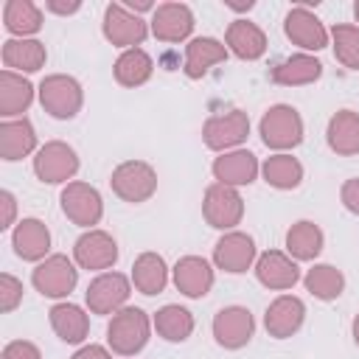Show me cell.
Instances as JSON below:
<instances>
[{
    "mask_svg": "<svg viewBox=\"0 0 359 359\" xmlns=\"http://www.w3.org/2000/svg\"><path fill=\"white\" fill-rule=\"evenodd\" d=\"M50 328L56 331V337L67 345H79L84 342L87 331H90V317L84 314L81 306L76 303H56L50 311Z\"/></svg>",
    "mask_w": 359,
    "mask_h": 359,
    "instance_id": "484cf974",
    "label": "cell"
},
{
    "mask_svg": "<svg viewBox=\"0 0 359 359\" xmlns=\"http://www.w3.org/2000/svg\"><path fill=\"white\" fill-rule=\"evenodd\" d=\"M255 278L266 286V289H292L300 280V266L294 264L292 255L280 252V250H266L258 261H255Z\"/></svg>",
    "mask_w": 359,
    "mask_h": 359,
    "instance_id": "2e32d148",
    "label": "cell"
},
{
    "mask_svg": "<svg viewBox=\"0 0 359 359\" xmlns=\"http://www.w3.org/2000/svg\"><path fill=\"white\" fill-rule=\"evenodd\" d=\"M14 252L22 261H42L50 250V233L39 219H22L11 233Z\"/></svg>",
    "mask_w": 359,
    "mask_h": 359,
    "instance_id": "7402d4cb",
    "label": "cell"
},
{
    "mask_svg": "<svg viewBox=\"0 0 359 359\" xmlns=\"http://www.w3.org/2000/svg\"><path fill=\"white\" fill-rule=\"evenodd\" d=\"M76 280H79V269L67 255H59V252L39 261L36 269L31 272L34 289L45 297H67L76 289Z\"/></svg>",
    "mask_w": 359,
    "mask_h": 359,
    "instance_id": "8992f818",
    "label": "cell"
},
{
    "mask_svg": "<svg viewBox=\"0 0 359 359\" xmlns=\"http://www.w3.org/2000/svg\"><path fill=\"white\" fill-rule=\"evenodd\" d=\"M48 53L39 39H6L3 42V65L6 70L36 73L45 65Z\"/></svg>",
    "mask_w": 359,
    "mask_h": 359,
    "instance_id": "f1b7e54d",
    "label": "cell"
},
{
    "mask_svg": "<svg viewBox=\"0 0 359 359\" xmlns=\"http://www.w3.org/2000/svg\"><path fill=\"white\" fill-rule=\"evenodd\" d=\"M79 0H73V3H59V0H48L45 3V8L48 11H53V14H73V11H79Z\"/></svg>",
    "mask_w": 359,
    "mask_h": 359,
    "instance_id": "7bdbcfd3",
    "label": "cell"
},
{
    "mask_svg": "<svg viewBox=\"0 0 359 359\" xmlns=\"http://www.w3.org/2000/svg\"><path fill=\"white\" fill-rule=\"evenodd\" d=\"M112 73H115V81L118 84H123V87H140V84H146L151 79L154 62H151V56L143 48H129V50H123L115 59Z\"/></svg>",
    "mask_w": 359,
    "mask_h": 359,
    "instance_id": "4dcf8cb0",
    "label": "cell"
},
{
    "mask_svg": "<svg viewBox=\"0 0 359 359\" xmlns=\"http://www.w3.org/2000/svg\"><path fill=\"white\" fill-rule=\"evenodd\" d=\"M283 31H286V36H289L294 45H300L303 50H323V48L328 45L325 25H323L306 6H294V8L286 14Z\"/></svg>",
    "mask_w": 359,
    "mask_h": 359,
    "instance_id": "ac0fdd59",
    "label": "cell"
},
{
    "mask_svg": "<svg viewBox=\"0 0 359 359\" xmlns=\"http://www.w3.org/2000/svg\"><path fill=\"white\" fill-rule=\"evenodd\" d=\"M224 48L238 59L255 62L266 53V34L250 20H233L224 34Z\"/></svg>",
    "mask_w": 359,
    "mask_h": 359,
    "instance_id": "ffe728a7",
    "label": "cell"
},
{
    "mask_svg": "<svg viewBox=\"0 0 359 359\" xmlns=\"http://www.w3.org/2000/svg\"><path fill=\"white\" fill-rule=\"evenodd\" d=\"M286 252L294 261H314L323 252V230L309 219L292 224L286 233Z\"/></svg>",
    "mask_w": 359,
    "mask_h": 359,
    "instance_id": "1f68e13d",
    "label": "cell"
},
{
    "mask_svg": "<svg viewBox=\"0 0 359 359\" xmlns=\"http://www.w3.org/2000/svg\"><path fill=\"white\" fill-rule=\"evenodd\" d=\"M261 174H264V180H266V185H272V188H278V191H292V188H297L300 180H303V165H300L297 157L280 151V154H272V157L264 160Z\"/></svg>",
    "mask_w": 359,
    "mask_h": 359,
    "instance_id": "d6a6232c",
    "label": "cell"
},
{
    "mask_svg": "<svg viewBox=\"0 0 359 359\" xmlns=\"http://www.w3.org/2000/svg\"><path fill=\"white\" fill-rule=\"evenodd\" d=\"M353 342L359 345V314L353 317Z\"/></svg>",
    "mask_w": 359,
    "mask_h": 359,
    "instance_id": "ee69618b",
    "label": "cell"
},
{
    "mask_svg": "<svg viewBox=\"0 0 359 359\" xmlns=\"http://www.w3.org/2000/svg\"><path fill=\"white\" fill-rule=\"evenodd\" d=\"M154 328L168 342H185L194 331V314L177 303H168L154 314Z\"/></svg>",
    "mask_w": 359,
    "mask_h": 359,
    "instance_id": "e575fe53",
    "label": "cell"
},
{
    "mask_svg": "<svg viewBox=\"0 0 359 359\" xmlns=\"http://www.w3.org/2000/svg\"><path fill=\"white\" fill-rule=\"evenodd\" d=\"M325 140H328L331 151H337L342 157L359 154V112L339 109L337 115H331L328 129H325Z\"/></svg>",
    "mask_w": 359,
    "mask_h": 359,
    "instance_id": "4316f807",
    "label": "cell"
},
{
    "mask_svg": "<svg viewBox=\"0 0 359 359\" xmlns=\"http://www.w3.org/2000/svg\"><path fill=\"white\" fill-rule=\"evenodd\" d=\"M132 283L143 294H160L168 283V266L157 252H140L132 264Z\"/></svg>",
    "mask_w": 359,
    "mask_h": 359,
    "instance_id": "f546056e",
    "label": "cell"
},
{
    "mask_svg": "<svg viewBox=\"0 0 359 359\" xmlns=\"http://www.w3.org/2000/svg\"><path fill=\"white\" fill-rule=\"evenodd\" d=\"M149 331H151V323H149L146 311L137 306H123L121 311L112 314V320L107 325V342H109L112 353L135 356L146 348Z\"/></svg>",
    "mask_w": 359,
    "mask_h": 359,
    "instance_id": "6da1fadb",
    "label": "cell"
},
{
    "mask_svg": "<svg viewBox=\"0 0 359 359\" xmlns=\"http://www.w3.org/2000/svg\"><path fill=\"white\" fill-rule=\"evenodd\" d=\"M70 359H112V353L104 348V345H84V348H79Z\"/></svg>",
    "mask_w": 359,
    "mask_h": 359,
    "instance_id": "b9f144b4",
    "label": "cell"
},
{
    "mask_svg": "<svg viewBox=\"0 0 359 359\" xmlns=\"http://www.w3.org/2000/svg\"><path fill=\"white\" fill-rule=\"evenodd\" d=\"M0 205H3V222L0 227H11L14 224V210H17V202H14V194L11 191H0Z\"/></svg>",
    "mask_w": 359,
    "mask_h": 359,
    "instance_id": "60d3db41",
    "label": "cell"
},
{
    "mask_svg": "<svg viewBox=\"0 0 359 359\" xmlns=\"http://www.w3.org/2000/svg\"><path fill=\"white\" fill-rule=\"evenodd\" d=\"M213 177H216V182L230 185V188L250 185L258 177V157L247 149L224 151L222 157L213 160Z\"/></svg>",
    "mask_w": 359,
    "mask_h": 359,
    "instance_id": "d6986e66",
    "label": "cell"
},
{
    "mask_svg": "<svg viewBox=\"0 0 359 359\" xmlns=\"http://www.w3.org/2000/svg\"><path fill=\"white\" fill-rule=\"evenodd\" d=\"M247 135H250V118L241 109H230L224 115H210L202 126V140L213 151L233 149V146L244 143Z\"/></svg>",
    "mask_w": 359,
    "mask_h": 359,
    "instance_id": "30bf717a",
    "label": "cell"
},
{
    "mask_svg": "<svg viewBox=\"0 0 359 359\" xmlns=\"http://www.w3.org/2000/svg\"><path fill=\"white\" fill-rule=\"evenodd\" d=\"M194 31V11L185 3H160L151 14V34L160 42H182Z\"/></svg>",
    "mask_w": 359,
    "mask_h": 359,
    "instance_id": "9a60e30c",
    "label": "cell"
},
{
    "mask_svg": "<svg viewBox=\"0 0 359 359\" xmlns=\"http://www.w3.org/2000/svg\"><path fill=\"white\" fill-rule=\"evenodd\" d=\"M73 258L81 269H109L118 261V244L104 230H87L73 244Z\"/></svg>",
    "mask_w": 359,
    "mask_h": 359,
    "instance_id": "4fadbf2b",
    "label": "cell"
},
{
    "mask_svg": "<svg viewBox=\"0 0 359 359\" xmlns=\"http://www.w3.org/2000/svg\"><path fill=\"white\" fill-rule=\"evenodd\" d=\"M353 17H356V22H359V0L353 3Z\"/></svg>",
    "mask_w": 359,
    "mask_h": 359,
    "instance_id": "f6af8a7d",
    "label": "cell"
},
{
    "mask_svg": "<svg viewBox=\"0 0 359 359\" xmlns=\"http://www.w3.org/2000/svg\"><path fill=\"white\" fill-rule=\"evenodd\" d=\"M34 101V84L14 70H3L0 73V115L3 118H14L22 115Z\"/></svg>",
    "mask_w": 359,
    "mask_h": 359,
    "instance_id": "d4e9b609",
    "label": "cell"
},
{
    "mask_svg": "<svg viewBox=\"0 0 359 359\" xmlns=\"http://www.w3.org/2000/svg\"><path fill=\"white\" fill-rule=\"evenodd\" d=\"M129 294H132V289H129L126 275H121V272H101L98 278L90 280V286L84 292V300H87V309L93 314H115V311L123 309Z\"/></svg>",
    "mask_w": 359,
    "mask_h": 359,
    "instance_id": "9c48e42d",
    "label": "cell"
},
{
    "mask_svg": "<svg viewBox=\"0 0 359 359\" xmlns=\"http://www.w3.org/2000/svg\"><path fill=\"white\" fill-rule=\"evenodd\" d=\"M252 331H255V320L244 306H227L213 317V337L227 351L244 348L252 339Z\"/></svg>",
    "mask_w": 359,
    "mask_h": 359,
    "instance_id": "7c38bea8",
    "label": "cell"
},
{
    "mask_svg": "<svg viewBox=\"0 0 359 359\" xmlns=\"http://www.w3.org/2000/svg\"><path fill=\"white\" fill-rule=\"evenodd\" d=\"M20 300H22V283L14 275L3 272L0 275V311H14Z\"/></svg>",
    "mask_w": 359,
    "mask_h": 359,
    "instance_id": "74e56055",
    "label": "cell"
},
{
    "mask_svg": "<svg viewBox=\"0 0 359 359\" xmlns=\"http://www.w3.org/2000/svg\"><path fill=\"white\" fill-rule=\"evenodd\" d=\"M303 317H306L303 300L294 297V294H280V297H275V300L266 306L264 325H266L269 337L286 339V337H292V334L303 325Z\"/></svg>",
    "mask_w": 359,
    "mask_h": 359,
    "instance_id": "e0dca14e",
    "label": "cell"
},
{
    "mask_svg": "<svg viewBox=\"0 0 359 359\" xmlns=\"http://www.w3.org/2000/svg\"><path fill=\"white\" fill-rule=\"evenodd\" d=\"M255 261V241L252 236L247 233H238V230H230L224 233L216 247H213V264L230 275H241L252 266Z\"/></svg>",
    "mask_w": 359,
    "mask_h": 359,
    "instance_id": "5bb4252c",
    "label": "cell"
},
{
    "mask_svg": "<svg viewBox=\"0 0 359 359\" xmlns=\"http://www.w3.org/2000/svg\"><path fill=\"white\" fill-rule=\"evenodd\" d=\"M146 34H149L146 22L137 14L126 11V6H121V3L107 6V11H104V36L115 48H126V50L137 48L146 39Z\"/></svg>",
    "mask_w": 359,
    "mask_h": 359,
    "instance_id": "8fae6325",
    "label": "cell"
},
{
    "mask_svg": "<svg viewBox=\"0 0 359 359\" xmlns=\"http://www.w3.org/2000/svg\"><path fill=\"white\" fill-rule=\"evenodd\" d=\"M227 59V48L213 39V36H196L185 45V76L188 79H202L213 65Z\"/></svg>",
    "mask_w": 359,
    "mask_h": 359,
    "instance_id": "603a6c76",
    "label": "cell"
},
{
    "mask_svg": "<svg viewBox=\"0 0 359 359\" xmlns=\"http://www.w3.org/2000/svg\"><path fill=\"white\" fill-rule=\"evenodd\" d=\"M59 202H62L65 216H67L73 224H79V227H93V224H98L101 216H104L101 194H98L93 185L79 182V180L65 185Z\"/></svg>",
    "mask_w": 359,
    "mask_h": 359,
    "instance_id": "ba28073f",
    "label": "cell"
},
{
    "mask_svg": "<svg viewBox=\"0 0 359 359\" xmlns=\"http://www.w3.org/2000/svg\"><path fill=\"white\" fill-rule=\"evenodd\" d=\"M76 171H79V157L73 146H67L65 140H48L34 157V174L48 185L67 182L73 180Z\"/></svg>",
    "mask_w": 359,
    "mask_h": 359,
    "instance_id": "52a82bcc",
    "label": "cell"
},
{
    "mask_svg": "<svg viewBox=\"0 0 359 359\" xmlns=\"http://www.w3.org/2000/svg\"><path fill=\"white\" fill-rule=\"evenodd\" d=\"M339 199H342V205H345L351 213L359 216V177L342 182V188H339Z\"/></svg>",
    "mask_w": 359,
    "mask_h": 359,
    "instance_id": "ab89813d",
    "label": "cell"
},
{
    "mask_svg": "<svg viewBox=\"0 0 359 359\" xmlns=\"http://www.w3.org/2000/svg\"><path fill=\"white\" fill-rule=\"evenodd\" d=\"M0 359H42V353H39V348H36L34 342H28V339H14V342H8V345L3 348Z\"/></svg>",
    "mask_w": 359,
    "mask_h": 359,
    "instance_id": "f35d334b",
    "label": "cell"
},
{
    "mask_svg": "<svg viewBox=\"0 0 359 359\" xmlns=\"http://www.w3.org/2000/svg\"><path fill=\"white\" fill-rule=\"evenodd\" d=\"M202 216L216 230H233L241 222V216H244V199H241V194L236 188L222 185V182H213L205 191Z\"/></svg>",
    "mask_w": 359,
    "mask_h": 359,
    "instance_id": "5b68a950",
    "label": "cell"
},
{
    "mask_svg": "<svg viewBox=\"0 0 359 359\" xmlns=\"http://www.w3.org/2000/svg\"><path fill=\"white\" fill-rule=\"evenodd\" d=\"M36 149V132L28 118L20 121H3L0 123V157L14 163L28 157Z\"/></svg>",
    "mask_w": 359,
    "mask_h": 359,
    "instance_id": "cb8c5ba5",
    "label": "cell"
},
{
    "mask_svg": "<svg viewBox=\"0 0 359 359\" xmlns=\"http://www.w3.org/2000/svg\"><path fill=\"white\" fill-rule=\"evenodd\" d=\"M39 104L48 115H53L59 121H70V118L79 115V109L84 104L81 84L73 76H65V73L45 76L42 84H39Z\"/></svg>",
    "mask_w": 359,
    "mask_h": 359,
    "instance_id": "7a4b0ae2",
    "label": "cell"
},
{
    "mask_svg": "<svg viewBox=\"0 0 359 359\" xmlns=\"http://www.w3.org/2000/svg\"><path fill=\"white\" fill-rule=\"evenodd\" d=\"M258 132H261V140L269 146V149H294L303 143V118L294 107L289 104H275L264 112L261 123H258Z\"/></svg>",
    "mask_w": 359,
    "mask_h": 359,
    "instance_id": "3957f363",
    "label": "cell"
},
{
    "mask_svg": "<svg viewBox=\"0 0 359 359\" xmlns=\"http://www.w3.org/2000/svg\"><path fill=\"white\" fill-rule=\"evenodd\" d=\"M323 76V65L320 59L309 56V53H294L289 59H283L280 65L272 67V81L280 87H300V84H311Z\"/></svg>",
    "mask_w": 359,
    "mask_h": 359,
    "instance_id": "83f0119b",
    "label": "cell"
},
{
    "mask_svg": "<svg viewBox=\"0 0 359 359\" xmlns=\"http://www.w3.org/2000/svg\"><path fill=\"white\" fill-rule=\"evenodd\" d=\"M331 39H334L337 62L345 65L348 70H359V25L339 22L331 28Z\"/></svg>",
    "mask_w": 359,
    "mask_h": 359,
    "instance_id": "8d00e7d4",
    "label": "cell"
},
{
    "mask_svg": "<svg viewBox=\"0 0 359 359\" xmlns=\"http://www.w3.org/2000/svg\"><path fill=\"white\" fill-rule=\"evenodd\" d=\"M109 185L115 196L137 205V202H146L157 191V171L143 160H126L112 171Z\"/></svg>",
    "mask_w": 359,
    "mask_h": 359,
    "instance_id": "277c9868",
    "label": "cell"
},
{
    "mask_svg": "<svg viewBox=\"0 0 359 359\" xmlns=\"http://www.w3.org/2000/svg\"><path fill=\"white\" fill-rule=\"evenodd\" d=\"M174 286L185 297H205L213 286V266L199 255H185L174 266Z\"/></svg>",
    "mask_w": 359,
    "mask_h": 359,
    "instance_id": "44dd1931",
    "label": "cell"
},
{
    "mask_svg": "<svg viewBox=\"0 0 359 359\" xmlns=\"http://www.w3.org/2000/svg\"><path fill=\"white\" fill-rule=\"evenodd\" d=\"M303 283H306V289H309L317 300H337V297L342 294V289H345L342 272H339L337 266H331V264H314V266L306 272Z\"/></svg>",
    "mask_w": 359,
    "mask_h": 359,
    "instance_id": "d590c367",
    "label": "cell"
},
{
    "mask_svg": "<svg viewBox=\"0 0 359 359\" xmlns=\"http://www.w3.org/2000/svg\"><path fill=\"white\" fill-rule=\"evenodd\" d=\"M3 22L8 34L25 39L28 34H36L42 28V11L31 0H8L3 8Z\"/></svg>",
    "mask_w": 359,
    "mask_h": 359,
    "instance_id": "836d02e7",
    "label": "cell"
}]
</instances>
